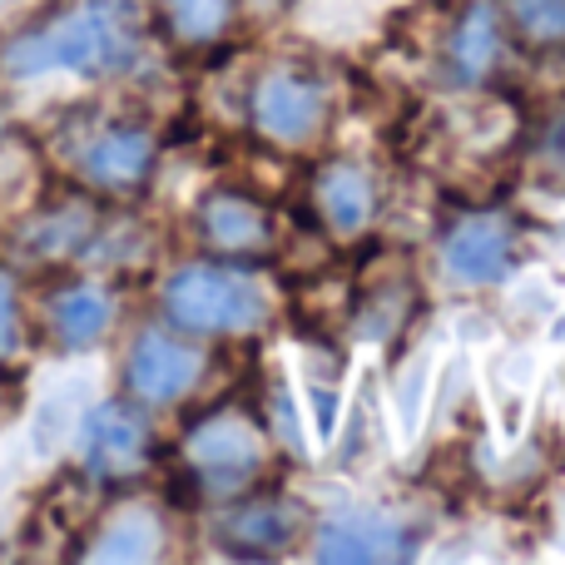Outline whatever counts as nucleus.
I'll return each instance as SVG.
<instances>
[{
  "label": "nucleus",
  "instance_id": "5",
  "mask_svg": "<svg viewBox=\"0 0 565 565\" xmlns=\"http://www.w3.org/2000/svg\"><path fill=\"white\" fill-rule=\"evenodd\" d=\"M199 372H204V352L194 342L149 328V332H139L125 358V387H129V397L149 402V407H169V402L194 392Z\"/></svg>",
  "mask_w": 565,
  "mask_h": 565
},
{
  "label": "nucleus",
  "instance_id": "11",
  "mask_svg": "<svg viewBox=\"0 0 565 565\" xmlns=\"http://www.w3.org/2000/svg\"><path fill=\"white\" fill-rule=\"evenodd\" d=\"M407 556V531L382 511H348V516L328 521L318 536V561H402Z\"/></svg>",
  "mask_w": 565,
  "mask_h": 565
},
{
  "label": "nucleus",
  "instance_id": "13",
  "mask_svg": "<svg viewBox=\"0 0 565 565\" xmlns=\"http://www.w3.org/2000/svg\"><path fill=\"white\" fill-rule=\"evenodd\" d=\"M312 209L332 234H362L372 218V179L348 159H332L312 174Z\"/></svg>",
  "mask_w": 565,
  "mask_h": 565
},
{
  "label": "nucleus",
  "instance_id": "4",
  "mask_svg": "<svg viewBox=\"0 0 565 565\" xmlns=\"http://www.w3.org/2000/svg\"><path fill=\"white\" fill-rule=\"evenodd\" d=\"M322 119H328V95H322V85L308 70L274 65L254 85V125L274 145H288V149L308 145L322 129Z\"/></svg>",
  "mask_w": 565,
  "mask_h": 565
},
{
  "label": "nucleus",
  "instance_id": "18",
  "mask_svg": "<svg viewBox=\"0 0 565 565\" xmlns=\"http://www.w3.org/2000/svg\"><path fill=\"white\" fill-rule=\"evenodd\" d=\"M507 10L526 45H536V50L565 45V0H511Z\"/></svg>",
  "mask_w": 565,
  "mask_h": 565
},
{
  "label": "nucleus",
  "instance_id": "7",
  "mask_svg": "<svg viewBox=\"0 0 565 565\" xmlns=\"http://www.w3.org/2000/svg\"><path fill=\"white\" fill-rule=\"evenodd\" d=\"M75 169L89 189H105V194H135L139 184L154 169V135L145 125H99L95 135L79 139Z\"/></svg>",
  "mask_w": 565,
  "mask_h": 565
},
{
  "label": "nucleus",
  "instance_id": "3",
  "mask_svg": "<svg viewBox=\"0 0 565 565\" xmlns=\"http://www.w3.org/2000/svg\"><path fill=\"white\" fill-rule=\"evenodd\" d=\"M179 457H184L189 481H194L204 497L228 501V497H244L258 481V471H264V461H268V441L248 412L224 407V412L199 417L194 427L184 431V451H179Z\"/></svg>",
  "mask_w": 565,
  "mask_h": 565
},
{
  "label": "nucleus",
  "instance_id": "17",
  "mask_svg": "<svg viewBox=\"0 0 565 565\" xmlns=\"http://www.w3.org/2000/svg\"><path fill=\"white\" fill-rule=\"evenodd\" d=\"M164 25L174 30V40L184 45H214L234 20V0H159Z\"/></svg>",
  "mask_w": 565,
  "mask_h": 565
},
{
  "label": "nucleus",
  "instance_id": "9",
  "mask_svg": "<svg viewBox=\"0 0 565 565\" xmlns=\"http://www.w3.org/2000/svg\"><path fill=\"white\" fill-rule=\"evenodd\" d=\"M199 234L214 254H228V258H254V254H268L274 248V214H268L258 199L248 194H234V189H218L199 204Z\"/></svg>",
  "mask_w": 565,
  "mask_h": 565
},
{
  "label": "nucleus",
  "instance_id": "2",
  "mask_svg": "<svg viewBox=\"0 0 565 565\" xmlns=\"http://www.w3.org/2000/svg\"><path fill=\"white\" fill-rule=\"evenodd\" d=\"M164 312L174 328L199 338H234L268 322V288L244 268L189 264L164 282Z\"/></svg>",
  "mask_w": 565,
  "mask_h": 565
},
{
  "label": "nucleus",
  "instance_id": "12",
  "mask_svg": "<svg viewBox=\"0 0 565 565\" xmlns=\"http://www.w3.org/2000/svg\"><path fill=\"white\" fill-rule=\"evenodd\" d=\"M164 516L149 501H125L95 531V546H85L89 561H154L164 556Z\"/></svg>",
  "mask_w": 565,
  "mask_h": 565
},
{
  "label": "nucleus",
  "instance_id": "1",
  "mask_svg": "<svg viewBox=\"0 0 565 565\" xmlns=\"http://www.w3.org/2000/svg\"><path fill=\"white\" fill-rule=\"evenodd\" d=\"M145 25L125 0H75L45 20L40 30L15 35L0 50V65L10 79H30L45 70H75V75H119L135 65Z\"/></svg>",
  "mask_w": 565,
  "mask_h": 565
},
{
  "label": "nucleus",
  "instance_id": "14",
  "mask_svg": "<svg viewBox=\"0 0 565 565\" xmlns=\"http://www.w3.org/2000/svg\"><path fill=\"white\" fill-rule=\"evenodd\" d=\"M115 322V298L99 282H65L50 292V332L60 348H95Z\"/></svg>",
  "mask_w": 565,
  "mask_h": 565
},
{
  "label": "nucleus",
  "instance_id": "6",
  "mask_svg": "<svg viewBox=\"0 0 565 565\" xmlns=\"http://www.w3.org/2000/svg\"><path fill=\"white\" fill-rule=\"evenodd\" d=\"M149 447H154V431H149L145 412L129 407V402H105L79 427V461H85V471H95L105 481H125L135 471H145Z\"/></svg>",
  "mask_w": 565,
  "mask_h": 565
},
{
  "label": "nucleus",
  "instance_id": "10",
  "mask_svg": "<svg viewBox=\"0 0 565 565\" xmlns=\"http://www.w3.org/2000/svg\"><path fill=\"white\" fill-rule=\"evenodd\" d=\"M302 531V511L282 497H248L238 507L224 511L218 521V541H224L234 556H282V551L298 541Z\"/></svg>",
  "mask_w": 565,
  "mask_h": 565
},
{
  "label": "nucleus",
  "instance_id": "16",
  "mask_svg": "<svg viewBox=\"0 0 565 565\" xmlns=\"http://www.w3.org/2000/svg\"><path fill=\"white\" fill-rule=\"evenodd\" d=\"M531 179L551 194H565V95L551 99L531 129Z\"/></svg>",
  "mask_w": 565,
  "mask_h": 565
},
{
  "label": "nucleus",
  "instance_id": "19",
  "mask_svg": "<svg viewBox=\"0 0 565 565\" xmlns=\"http://www.w3.org/2000/svg\"><path fill=\"white\" fill-rule=\"evenodd\" d=\"M20 348V288H15V274L0 268V362Z\"/></svg>",
  "mask_w": 565,
  "mask_h": 565
},
{
  "label": "nucleus",
  "instance_id": "20",
  "mask_svg": "<svg viewBox=\"0 0 565 565\" xmlns=\"http://www.w3.org/2000/svg\"><path fill=\"white\" fill-rule=\"evenodd\" d=\"M15 397H20V392H15V382H10V377H0V417H6V412L15 407Z\"/></svg>",
  "mask_w": 565,
  "mask_h": 565
},
{
  "label": "nucleus",
  "instance_id": "15",
  "mask_svg": "<svg viewBox=\"0 0 565 565\" xmlns=\"http://www.w3.org/2000/svg\"><path fill=\"white\" fill-rule=\"evenodd\" d=\"M501 55V20L497 10L481 0V6H471L467 15H461V25L451 30V65H457V79H481L491 65H497Z\"/></svg>",
  "mask_w": 565,
  "mask_h": 565
},
{
  "label": "nucleus",
  "instance_id": "8",
  "mask_svg": "<svg viewBox=\"0 0 565 565\" xmlns=\"http://www.w3.org/2000/svg\"><path fill=\"white\" fill-rule=\"evenodd\" d=\"M441 258L461 282H501L516 268V228L507 214H461L441 238Z\"/></svg>",
  "mask_w": 565,
  "mask_h": 565
}]
</instances>
